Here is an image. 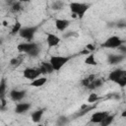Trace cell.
<instances>
[{
	"label": "cell",
	"mask_w": 126,
	"mask_h": 126,
	"mask_svg": "<svg viewBox=\"0 0 126 126\" xmlns=\"http://www.w3.org/2000/svg\"><path fill=\"white\" fill-rule=\"evenodd\" d=\"M17 49L20 53H26L29 56L32 57H36L39 52H40V48L39 45L34 42V41H26V42H22L20 44H18Z\"/></svg>",
	"instance_id": "cell-1"
},
{
	"label": "cell",
	"mask_w": 126,
	"mask_h": 126,
	"mask_svg": "<svg viewBox=\"0 0 126 126\" xmlns=\"http://www.w3.org/2000/svg\"><path fill=\"white\" fill-rule=\"evenodd\" d=\"M69 8L74 18L78 17L82 19L87 13V11L90 9V4L83 3V2H71L69 4Z\"/></svg>",
	"instance_id": "cell-2"
},
{
	"label": "cell",
	"mask_w": 126,
	"mask_h": 126,
	"mask_svg": "<svg viewBox=\"0 0 126 126\" xmlns=\"http://www.w3.org/2000/svg\"><path fill=\"white\" fill-rule=\"evenodd\" d=\"M107 79L117 85H119L121 88L126 86V71L123 69H114L108 74Z\"/></svg>",
	"instance_id": "cell-3"
},
{
	"label": "cell",
	"mask_w": 126,
	"mask_h": 126,
	"mask_svg": "<svg viewBox=\"0 0 126 126\" xmlns=\"http://www.w3.org/2000/svg\"><path fill=\"white\" fill-rule=\"evenodd\" d=\"M71 59V56H61V55H53L50 57L49 62L53 68L54 71H60L62 67H64L69 60Z\"/></svg>",
	"instance_id": "cell-4"
},
{
	"label": "cell",
	"mask_w": 126,
	"mask_h": 126,
	"mask_svg": "<svg viewBox=\"0 0 126 126\" xmlns=\"http://www.w3.org/2000/svg\"><path fill=\"white\" fill-rule=\"evenodd\" d=\"M123 43H125L124 39H122L118 35H111V36L107 37L100 44V46L104 47V48H108V49H114V48H118Z\"/></svg>",
	"instance_id": "cell-5"
},
{
	"label": "cell",
	"mask_w": 126,
	"mask_h": 126,
	"mask_svg": "<svg viewBox=\"0 0 126 126\" xmlns=\"http://www.w3.org/2000/svg\"><path fill=\"white\" fill-rule=\"evenodd\" d=\"M38 26H31V27H22L20 32H19V35L26 39L27 41H32L36 33V32L38 31Z\"/></svg>",
	"instance_id": "cell-6"
},
{
	"label": "cell",
	"mask_w": 126,
	"mask_h": 126,
	"mask_svg": "<svg viewBox=\"0 0 126 126\" xmlns=\"http://www.w3.org/2000/svg\"><path fill=\"white\" fill-rule=\"evenodd\" d=\"M23 76H24V78H26V79H28V80H30V81H32V80H34L35 78L41 76V72H40V70H39L38 67H37V68L28 67V68H26V69L24 70Z\"/></svg>",
	"instance_id": "cell-7"
},
{
	"label": "cell",
	"mask_w": 126,
	"mask_h": 126,
	"mask_svg": "<svg viewBox=\"0 0 126 126\" xmlns=\"http://www.w3.org/2000/svg\"><path fill=\"white\" fill-rule=\"evenodd\" d=\"M109 113H110L109 111H105V110H102V111H95V112H94V113L92 114L90 121H91L92 123H94V124H99V123L103 120V118H104L105 116H107Z\"/></svg>",
	"instance_id": "cell-8"
},
{
	"label": "cell",
	"mask_w": 126,
	"mask_h": 126,
	"mask_svg": "<svg viewBox=\"0 0 126 126\" xmlns=\"http://www.w3.org/2000/svg\"><path fill=\"white\" fill-rule=\"evenodd\" d=\"M26 94L27 92L26 91H23V90H17V89H14L10 92V98L13 100V101H21L25 96H26Z\"/></svg>",
	"instance_id": "cell-9"
},
{
	"label": "cell",
	"mask_w": 126,
	"mask_h": 126,
	"mask_svg": "<svg viewBox=\"0 0 126 126\" xmlns=\"http://www.w3.org/2000/svg\"><path fill=\"white\" fill-rule=\"evenodd\" d=\"M125 55L124 54H108L107 55V63L109 65H117L124 61Z\"/></svg>",
	"instance_id": "cell-10"
},
{
	"label": "cell",
	"mask_w": 126,
	"mask_h": 126,
	"mask_svg": "<svg viewBox=\"0 0 126 126\" xmlns=\"http://www.w3.org/2000/svg\"><path fill=\"white\" fill-rule=\"evenodd\" d=\"M61 41V38L54 34V33H47L46 34V43H47V46L48 47H54V46H57Z\"/></svg>",
	"instance_id": "cell-11"
},
{
	"label": "cell",
	"mask_w": 126,
	"mask_h": 126,
	"mask_svg": "<svg viewBox=\"0 0 126 126\" xmlns=\"http://www.w3.org/2000/svg\"><path fill=\"white\" fill-rule=\"evenodd\" d=\"M54 24H55V28L59 32H65L70 26V21L67 19H56Z\"/></svg>",
	"instance_id": "cell-12"
},
{
	"label": "cell",
	"mask_w": 126,
	"mask_h": 126,
	"mask_svg": "<svg viewBox=\"0 0 126 126\" xmlns=\"http://www.w3.org/2000/svg\"><path fill=\"white\" fill-rule=\"evenodd\" d=\"M6 91H7V82H6V79L3 78L1 81H0V100H1V103H2V106H5L6 105Z\"/></svg>",
	"instance_id": "cell-13"
},
{
	"label": "cell",
	"mask_w": 126,
	"mask_h": 126,
	"mask_svg": "<svg viewBox=\"0 0 126 126\" xmlns=\"http://www.w3.org/2000/svg\"><path fill=\"white\" fill-rule=\"evenodd\" d=\"M32 104L29 102H18L15 106V112L17 114H24L28 110H30Z\"/></svg>",
	"instance_id": "cell-14"
},
{
	"label": "cell",
	"mask_w": 126,
	"mask_h": 126,
	"mask_svg": "<svg viewBox=\"0 0 126 126\" xmlns=\"http://www.w3.org/2000/svg\"><path fill=\"white\" fill-rule=\"evenodd\" d=\"M38 68H39V70L41 72V75H48V74H51V73L54 72V70H53V68H52V66H51L49 61L48 62H46V61L41 62L40 65L38 66Z\"/></svg>",
	"instance_id": "cell-15"
},
{
	"label": "cell",
	"mask_w": 126,
	"mask_h": 126,
	"mask_svg": "<svg viewBox=\"0 0 126 126\" xmlns=\"http://www.w3.org/2000/svg\"><path fill=\"white\" fill-rule=\"evenodd\" d=\"M47 82V79H46V77H44V76H39V77H37V78H35L34 80H32V81H31V86L32 87H33V88H39V87H42L43 85H45V83Z\"/></svg>",
	"instance_id": "cell-16"
},
{
	"label": "cell",
	"mask_w": 126,
	"mask_h": 126,
	"mask_svg": "<svg viewBox=\"0 0 126 126\" xmlns=\"http://www.w3.org/2000/svg\"><path fill=\"white\" fill-rule=\"evenodd\" d=\"M43 113H44V110L43 109H36V110H33L31 114V118H32V121L34 122V123H38L42 116H43Z\"/></svg>",
	"instance_id": "cell-17"
},
{
	"label": "cell",
	"mask_w": 126,
	"mask_h": 126,
	"mask_svg": "<svg viewBox=\"0 0 126 126\" xmlns=\"http://www.w3.org/2000/svg\"><path fill=\"white\" fill-rule=\"evenodd\" d=\"M103 85V80L102 79H100V78H98V79H94V80H93L92 82H91V84L87 87V89H89V90H95V89H98L99 87H101Z\"/></svg>",
	"instance_id": "cell-18"
},
{
	"label": "cell",
	"mask_w": 126,
	"mask_h": 126,
	"mask_svg": "<svg viewBox=\"0 0 126 126\" xmlns=\"http://www.w3.org/2000/svg\"><path fill=\"white\" fill-rule=\"evenodd\" d=\"M65 6V3L62 1V0H55L51 3V9L54 10V11H60L64 8Z\"/></svg>",
	"instance_id": "cell-19"
},
{
	"label": "cell",
	"mask_w": 126,
	"mask_h": 126,
	"mask_svg": "<svg viewBox=\"0 0 126 126\" xmlns=\"http://www.w3.org/2000/svg\"><path fill=\"white\" fill-rule=\"evenodd\" d=\"M85 64L91 65V66H96L97 65V61H96V59L93 53H89V55L85 58Z\"/></svg>",
	"instance_id": "cell-20"
},
{
	"label": "cell",
	"mask_w": 126,
	"mask_h": 126,
	"mask_svg": "<svg viewBox=\"0 0 126 126\" xmlns=\"http://www.w3.org/2000/svg\"><path fill=\"white\" fill-rule=\"evenodd\" d=\"M114 118H115V115L114 114H108L107 116H105L104 118H103V120L99 123L101 126H108V125H110L113 121H114Z\"/></svg>",
	"instance_id": "cell-21"
},
{
	"label": "cell",
	"mask_w": 126,
	"mask_h": 126,
	"mask_svg": "<svg viewBox=\"0 0 126 126\" xmlns=\"http://www.w3.org/2000/svg\"><path fill=\"white\" fill-rule=\"evenodd\" d=\"M94 79H95V75L92 74V75H90V76H88V77L82 79V80H81V84H82L83 87H86V88H87V87L91 84V82H92L93 80H94Z\"/></svg>",
	"instance_id": "cell-22"
},
{
	"label": "cell",
	"mask_w": 126,
	"mask_h": 126,
	"mask_svg": "<svg viewBox=\"0 0 126 126\" xmlns=\"http://www.w3.org/2000/svg\"><path fill=\"white\" fill-rule=\"evenodd\" d=\"M21 28H22V25H21V23L20 22H15V24L13 25V27H12V29H11V32H10V34L11 35H15V34H18L19 33V32H20V30H21Z\"/></svg>",
	"instance_id": "cell-23"
},
{
	"label": "cell",
	"mask_w": 126,
	"mask_h": 126,
	"mask_svg": "<svg viewBox=\"0 0 126 126\" xmlns=\"http://www.w3.org/2000/svg\"><path fill=\"white\" fill-rule=\"evenodd\" d=\"M11 8H10V10H11V12L12 13H18V12H20L21 10H22V5H21V2H19V1H15L11 6H10Z\"/></svg>",
	"instance_id": "cell-24"
},
{
	"label": "cell",
	"mask_w": 126,
	"mask_h": 126,
	"mask_svg": "<svg viewBox=\"0 0 126 126\" xmlns=\"http://www.w3.org/2000/svg\"><path fill=\"white\" fill-rule=\"evenodd\" d=\"M22 61H23L22 57H15V58L10 60V65L13 66V67H18L19 65H21Z\"/></svg>",
	"instance_id": "cell-25"
},
{
	"label": "cell",
	"mask_w": 126,
	"mask_h": 126,
	"mask_svg": "<svg viewBox=\"0 0 126 126\" xmlns=\"http://www.w3.org/2000/svg\"><path fill=\"white\" fill-rule=\"evenodd\" d=\"M99 99V96L98 94H96L95 93H92L89 94V97H88V102L90 103H93V102H95Z\"/></svg>",
	"instance_id": "cell-26"
},
{
	"label": "cell",
	"mask_w": 126,
	"mask_h": 126,
	"mask_svg": "<svg viewBox=\"0 0 126 126\" xmlns=\"http://www.w3.org/2000/svg\"><path fill=\"white\" fill-rule=\"evenodd\" d=\"M69 122V119L66 117V116H60L58 119H57V124L58 125H65Z\"/></svg>",
	"instance_id": "cell-27"
},
{
	"label": "cell",
	"mask_w": 126,
	"mask_h": 126,
	"mask_svg": "<svg viewBox=\"0 0 126 126\" xmlns=\"http://www.w3.org/2000/svg\"><path fill=\"white\" fill-rule=\"evenodd\" d=\"M125 26H126V21H125V19H121V20H119V21L115 24V27H117V28H119V29H123V28H125Z\"/></svg>",
	"instance_id": "cell-28"
},
{
	"label": "cell",
	"mask_w": 126,
	"mask_h": 126,
	"mask_svg": "<svg viewBox=\"0 0 126 126\" xmlns=\"http://www.w3.org/2000/svg\"><path fill=\"white\" fill-rule=\"evenodd\" d=\"M70 36H77V32H74V31H71V32H65V33L63 34V37H64V38H67V37H70Z\"/></svg>",
	"instance_id": "cell-29"
},
{
	"label": "cell",
	"mask_w": 126,
	"mask_h": 126,
	"mask_svg": "<svg viewBox=\"0 0 126 126\" xmlns=\"http://www.w3.org/2000/svg\"><path fill=\"white\" fill-rule=\"evenodd\" d=\"M87 50H89L90 52H92V51H94V49H95V47H94V44H92V43H88L87 45H86V47H85Z\"/></svg>",
	"instance_id": "cell-30"
},
{
	"label": "cell",
	"mask_w": 126,
	"mask_h": 126,
	"mask_svg": "<svg viewBox=\"0 0 126 126\" xmlns=\"http://www.w3.org/2000/svg\"><path fill=\"white\" fill-rule=\"evenodd\" d=\"M118 49L122 52V54H125V53H126V46L124 45V43H123V44H121V45L118 47Z\"/></svg>",
	"instance_id": "cell-31"
},
{
	"label": "cell",
	"mask_w": 126,
	"mask_h": 126,
	"mask_svg": "<svg viewBox=\"0 0 126 126\" xmlns=\"http://www.w3.org/2000/svg\"><path fill=\"white\" fill-rule=\"evenodd\" d=\"M16 0H5V3L7 4V5H9V6H11L14 2H15Z\"/></svg>",
	"instance_id": "cell-32"
},
{
	"label": "cell",
	"mask_w": 126,
	"mask_h": 126,
	"mask_svg": "<svg viewBox=\"0 0 126 126\" xmlns=\"http://www.w3.org/2000/svg\"><path fill=\"white\" fill-rule=\"evenodd\" d=\"M2 25H3L4 27H8V25H9V23H8L7 21H3V22H2Z\"/></svg>",
	"instance_id": "cell-33"
},
{
	"label": "cell",
	"mask_w": 126,
	"mask_h": 126,
	"mask_svg": "<svg viewBox=\"0 0 126 126\" xmlns=\"http://www.w3.org/2000/svg\"><path fill=\"white\" fill-rule=\"evenodd\" d=\"M121 116H122V117H125V116H126V110H124V111L122 112V114H121Z\"/></svg>",
	"instance_id": "cell-34"
},
{
	"label": "cell",
	"mask_w": 126,
	"mask_h": 126,
	"mask_svg": "<svg viewBox=\"0 0 126 126\" xmlns=\"http://www.w3.org/2000/svg\"><path fill=\"white\" fill-rule=\"evenodd\" d=\"M17 1H19V2H21V3H23V2H29L30 0H17Z\"/></svg>",
	"instance_id": "cell-35"
},
{
	"label": "cell",
	"mask_w": 126,
	"mask_h": 126,
	"mask_svg": "<svg viewBox=\"0 0 126 126\" xmlns=\"http://www.w3.org/2000/svg\"><path fill=\"white\" fill-rule=\"evenodd\" d=\"M0 12H1V9H0Z\"/></svg>",
	"instance_id": "cell-36"
},
{
	"label": "cell",
	"mask_w": 126,
	"mask_h": 126,
	"mask_svg": "<svg viewBox=\"0 0 126 126\" xmlns=\"http://www.w3.org/2000/svg\"><path fill=\"white\" fill-rule=\"evenodd\" d=\"M0 26H1V24H0Z\"/></svg>",
	"instance_id": "cell-37"
}]
</instances>
